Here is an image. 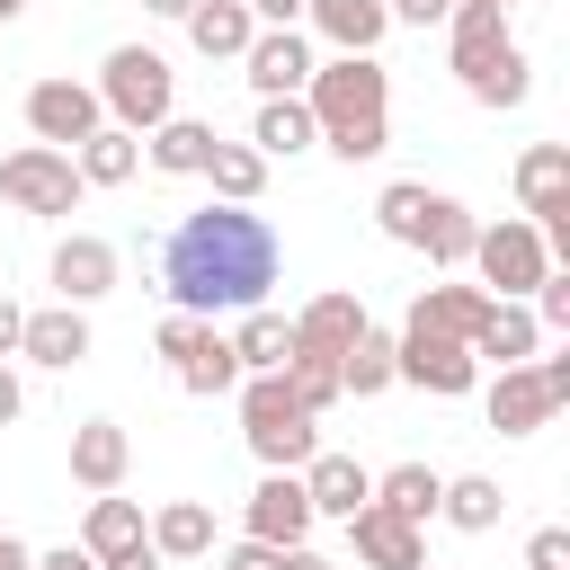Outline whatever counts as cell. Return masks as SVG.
<instances>
[{"label": "cell", "instance_id": "5", "mask_svg": "<svg viewBox=\"0 0 570 570\" xmlns=\"http://www.w3.org/2000/svg\"><path fill=\"white\" fill-rule=\"evenodd\" d=\"M89 89H98L107 125H125V134H151L160 116H178V71H169V53H151V45H116Z\"/></svg>", "mask_w": 570, "mask_h": 570}, {"label": "cell", "instance_id": "50", "mask_svg": "<svg viewBox=\"0 0 570 570\" xmlns=\"http://www.w3.org/2000/svg\"><path fill=\"white\" fill-rule=\"evenodd\" d=\"M481 9H517V0H481Z\"/></svg>", "mask_w": 570, "mask_h": 570}, {"label": "cell", "instance_id": "32", "mask_svg": "<svg viewBox=\"0 0 570 570\" xmlns=\"http://www.w3.org/2000/svg\"><path fill=\"white\" fill-rule=\"evenodd\" d=\"M134 543H142V508H134V499H116V490H98V499H89V517H80V552L116 561V552H134Z\"/></svg>", "mask_w": 570, "mask_h": 570}, {"label": "cell", "instance_id": "33", "mask_svg": "<svg viewBox=\"0 0 570 570\" xmlns=\"http://www.w3.org/2000/svg\"><path fill=\"white\" fill-rule=\"evenodd\" d=\"M472 205H454V196H428V232H419V249H428V267H463L472 258Z\"/></svg>", "mask_w": 570, "mask_h": 570}, {"label": "cell", "instance_id": "1", "mask_svg": "<svg viewBox=\"0 0 570 570\" xmlns=\"http://www.w3.org/2000/svg\"><path fill=\"white\" fill-rule=\"evenodd\" d=\"M285 276V240L258 205H205V214H178L169 240H160V294L169 312L187 321H214V312H249L267 303V285Z\"/></svg>", "mask_w": 570, "mask_h": 570}, {"label": "cell", "instance_id": "15", "mask_svg": "<svg viewBox=\"0 0 570 570\" xmlns=\"http://www.w3.org/2000/svg\"><path fill=\"white\" fill-rule=\"evenodd\" d=\"M240 534H258V543H303V534H312L303 472H267V481L249 490V508H240Z\"/></svg>", "mask_w": 570, "mask_h": 570}, {"label": "cell", "instance_id": "14", "mask_svg": "<svg viewBox=\"0 0 570 570\" xmlns=\"http://www.w3.org/2000/svg\"><path fill=\"white\" fill-rule=\"evenodd\" d=\"M356 330H365V303L347 294V285H330V294H312L303 312H294V356H347L356 347Z\"/></svg>", "mask_w": 570, "mask_h": 570}, {"label": "cell", "instance_id": "16", "mask_svg": "<svg viewBox=\"0 0 570 570\" xmlns=\"http://www.w3.org/2000/svg\"><path fill=\"white\" fill-rule=\"evenodd\" d=\"M347 543H356V561H365V570H419V561H428V534H419L410 517L374 508V499L347 517Z\"/></svg>", "mask_w": 570, "mask_h": 570}, {"label": "cell", "instance_id": "45", "mask_svg": "<svg viewBox=\"0 0 570 570\" xmlns=\"http://www.w3.org/2000/svg\"><path fill=\"white\" fill-rule=\"evenodd\" d=\"M18 321H27V312H18L9 294H0V356H18Z\"/></svg>", "mask_w": 570, "mask_h": 570}, {"label": "cell", "instance_id": "3", "mask_svg": "<svg viewBox=\"0 0 570 570\" xmlns=\"http://www.w3.org/2000/svg\"><path fill=\"white\" fill-rule=\"evenodd\" d=\"M445 62H454L472 107H525V89H534V62L508 36V9H481V0L445 9Z\"/></svg>", "mask_w": 570, "mask_h": 570}, {"label": "cell", "instance_id": "42", "mask_svg": "<svg viewBox=\"0 0 570 570\" xmlns=\"http://www.w3.org/2000/svg\"><path fill=\"white\" fill-rule=\"evenodd\" d=\"M258 27H303V0H249Z\"/></svg>", "mask_w": 570, "mask_h": 570}, {"label": "cell", "instance_id": "47", "mask_svg": "<svg viewBox=\"0 0 570 570\" xmlns=\"http://www.w3.org/2000/svg\"><path fill=\"white\" fill-rule=\"evenodd\" d=\"M27 561H36V552H27L18 534H0V570H27Z\"/></svg>", "mask_w": 570, "mask_h": 570}, {"label": "cell", "instance_id": "34", "mask_svg": "<svg viewBox=\"0 0 570 570\" xmlns=\"http://www.w3.org/2000/svg\"><path fill=\"white\" fill-rule=\"evenodd\" d=\"M338 383H347L356 401L392 392V383H401V374H392V330H374V321H365V330H356V347L338 356Z\"/></svg>", "mask_w": 570, "mask_h": 570}, {"label": "cell", "instance_id": "49", "mask_svg": "<svg viewBox=\"0 0 570 570\" xmlns=\"http://www.w3.org/2000/svg\"><path fill=\"white\" fill-rule=\"evenodd\" d=\"M18 9H27V0H0V27H9V18H18Z\"/></svg>", "mask_w": 570, "mask_h": 570}, {"label": "cell", "instance_id": "23", "mask_svg": "<svg viewBox=\"0 0 570 570\" xmlns=\"http://www.w3.org/2000/svg\"><path fill=\"white\" fill-rule=\"evenodd\" d=\"M178 27H187V45H196L205 62H240V45L258 36V18H249V0H196V9L178 18Z\"/></svg>", "mask_w": 570, "mask_h": 570}, {"label": "cell", "instance_id": "37", "mask_svg": "<svg viewBox=\"0 0 570 570\" xmlns=\"http://www.w3.org/2000/svg\"><path fill=\"white\" fill-rule=\"evenodd\" d=\"M276 374H285V383H294V401H303V410H312V419H321V410H330V401H347V383H338V365H330V356H285V365H276Z\"/></svg>", "mask_w": 570, "mask_h": 570}, {"label": "cell", "instance_id": "25", "mask_svg": "<svg viewBox=\"0 0 570 570\" xmlns=\"http://www.w3.org/2000/svg\"><path fill=\"white\" fill-rule=\"evenodd\" d=\"M303 18L338 45V53H374L383 36H392V18H383V0H303Z\"/></svg>", "mask_w": 570, "mask_h": 570}, {"label": "cell", "instance_id": "4", "mask_svg": "<svg viewBox=\"0 0 570 570\" xmlns=\"http://www.w3.org/2000/svg\"><path fill=\"white\" fill-rule=\"evenodd\" d=\"M232 392H240V436H249V454H258L267 472H303L312 445H321V419L294 401V383H285V374H240Z\"/></svg>", "mask_w": 570, "mask_h": 570}, {"label": "cell", "instance_id": "26", "mask_svg": "<svg viewBox=\"0 0 570 570\" xmlns=\"http://www.w3.org/2000/svg\"><path fill=\"white\" fill-rule=\"evenodd\" d=\"M71 169H80V187H125V178L142 169V134H125V125H98L89 142H71Z\"/></svg>", "mask_w": 570, "mask_h": 570}, {"label": "cell", "instance_id": "24", "mask_svg": "<svg viewBox=\"0 0 570 570\" xmlns=\"http://www.w3.org/2000/svg\"><path fill=\"white\" fill-rule=\"evenodd\" d=\"M223 338H232L240 374H276V365L294 356V321H285V312H267V303H249V312H240V321H232Z\"/></svg>", "mask_w": 570, "mask_h": 570}, {"label": "cell", "instance_id": "48", "mask_svg": "<svg viewBox=\"0 0 570 570\" xmlns=\"http://www.w3.org/2000/svg\"><path fill=\"white\" fill-rule=\"evenodd\" d=\"M142 9H151V18H187L196 0H142Z\"/></svg>", "mask_w": 570, "mask_h": 570}, {"label": "cell", "instance_id": "31", "mask_svg": "<svg viewBox=\"0 0 570 570\" xmlns=\"http://www.w3.org/2000/svg\"><path fill=\"white\" fill-rule=\"evenodd\" d=\"M436 490H445L436 463H392V472H374V508H392V517H410V525L436 517Z\"/></svg>", "mask_w": 570, "mask_h": 570}, {"label": "cell", "instance_id": "41", "mask_svg": "<svg viewBox=\"0 0 570 570\" xmlns=\"http://www.w3.org/2000/svg\"><path fill=\"white\" fill-rule=\"evenodd\" d=\"M27 570H98V552H80V543H53V552H36Z\"/></svg>", "mask_w": 570, "mask_h": 570}, {"label": "cell", "instance_id": "6", "mask_svg": "<svg viewBox=\"0 0 570 570\" xmlns=\"http://www.w3.org/2000/svg\"><path fill=\"white\" fill-rule=\"evenodd\" d=\"M463 267H481V294L525 303V294H534V276L552 267V249H543V232H534L525 214H499V223H481V232H472V258H463Z\"/></svg>", "mask_w": 570, "mask_h": 570}, {"label": "cell", "instance_id": "13", "mask_svg": "<svg viewBox=\"0 0 570 570\" xmlns=\"http://www.w3.org/2000/svg\"><path fill=\"white\" fill-rule=\"evenodd\" d=\"M116 267H125V258H116V240H98V232H62V240H53V294L80 303V312H89L98 294H116Z\"/></svg>", "mask_w": 570, "mask_h": 570}, {"label": "cell", "instance_id": "19", "mask_svg": "<svg viewBox=\"0 0 570 570\" xmlns=\"http://www.w3.org/2000/svg\"><path fill=\"white\" fill-rule=\"evenodd\" d=\"M169 374H178V392L214 401V392H232V383H240V356H232V338H223L214 321H196V330H187V347L169 356Z\"/></svg>", "mask_w": 570, "mask_h": 570}, {"label": "cell", "instance_id": "9", "mask_svg": "<svg viewBox=\"0 0 570 570\" xmlns=\"http://www.w3.org/2000/svg\"><path fill=\"white\" fill-rule=\"evenodd\" d=\"M517 205L543 232V249H570V151L561 142H525L517 151Z\"/></svg>", "mask_w": 570, "mask_h": 570}, {"label": "cell", "instance_id": "2", "mask_svg": "<svg viewBox=\"0 0 570 570\" xmlns=\"http://www.w3.org/2000/svg\"><path fill=\"white\" fill-rule=\"evenodd\" d=\"M303 107H312V134H321L338 160L392 151V71H383L374 53H330V62H312Z\"/></svg>", "mask_w": 570, "mask_h": 570}, {"label": "cell", "instance_id": "39", "mask_svg": "<svg viewBox=\"0 0 570 570\" xmlns=\"http://www.w3.org/2000/svg\"><path fill=\"white\" fill-rule=\"evenodd\" d=\"M525 570H570V525H543L525 543Z\"/></svg>", "mask_w": 570, "mask_h": 570}, {"label": "cell", "instance_id": "51", "mask_svg": "<svg viewBox=\"0 0 570 570\" xmlns=\"http://www.w3.org/2000/svg\"><path fill=\"white\" fill-rule=\"evenodd\" d=\"M419 570H436V561H419Z\"/></svg>", "mask_w": 570, "mask_h": 570}, {"label": "cell", "instance_id": "8", "mask_svg": "<svg viewBox=\"0 0 570 570\" xmlns=\"http://www.w3.org/2000/svg\"><path fill=\"white\" fill-rule=\"evenodd\" d=\"M392 374H401V383H419V392H436V401H454V392H472V383H481V356H472L463 338H445V330L401 321V330H392Z\"/></svg>", "mask_w": 570, "mask_h": 570}, {"label": "cell", "instance_id": "28", "mask_svg": "<svg viewBox=\"0 0 570 570\" xmlns=\"http://www.w3.org/2000/svg\"><path fill=\"white\" fill-rule=\"evenodd\" d=\"M436 517H445L454 534H490V525L508 517V490H499L490 472H454V481L436 490Z\"/></svg>", "mask_w": 570, "mask_h": 570}, {"label": "cell", "instance_id": "27", "mask_svg": "<svg viewBox=\"0 0 570 570\" xmlns=\"http://www.w3.org/2000/svg\"><path fill=\"white\" fill-rule=\"evenodd\" d=\"M534 347H543L534 312H525V303H499V294H490V312H481V330H472V356H490V365H525Z\"/></svg>", "mask_w": 570, "mask_h": 570}, {"label": "cell", "instance_id": "29", "mask_svg": "<svg viewBox=\"0 0 570 570\" xmlns=\"http://www.w3.org/2000/svg\"><path fill=\"white\" fill-rule=\"evenodd\" d=\"M321 134H312V107L303 98H258V125H249V151H267V160H294V151H312Z\"/></svg>", "mask_w": 570, "mask_h": 570}, {"label": "cell", "instance_id": "17", "mask_svg": "<svg viewBox=\"0 0 570 570\" xmlns=\"http://www.w3.org/2000/svg\"><path fill=\"white\" fill-rule=\"evenodd\" d=\"M18 356L71 374V365L89 356V312H80V303H45V312H27V321H18Z\"/></svg>", "mask_w": 570, "mask_h": 570}, {"label": "cell", "instance_id": "35", "mask_svg": "<svg viewBox=\"0 0 570 570\" xmlns=\"http://www.w3.org/2000/svg\"><path fill=\"white\" fill-rule=\"evenodd\" d=\"M205 178H214L223 205H258V187H267V151H249V142H214Z\"/></svg>", "mask_w": 570, "mask_h": 570}, {"label": "cell", "instance_id": "30", "mask_svg": "<svg viewBox=\"0 0 570 570\" xmlns=\"http://www.w3.org/2000/svg\"><path fill=\"white\" fill-rule=\"evenodd\" d=\"M481 312H490V294H481V285H428V294L410 303V321H419V330H445V338H463V347H472Z\"/></svg>", "mask_w": 570, "mask_h": 570}, {"label": "cell", "instance_id": "12", "mask_svg": "<svg viewBox=\"0 0 570 570\" xmlns=\"http://www.w3.org/2000/svg\"><path fill=\"white\" fill-rule=\"evenodd\" d=\"M240 71H249L258 98H303V80H312V45H303V27H258V36L240 45Z\"/></svg>", "mask_w": 570, "mask_h": 570}, {"label": "cell", "instance_id": "21", "mask_svg": "<svg viewBox=\"0 0 570 570\" xmlns=\"http://www.w3.org/2000/svg\"><path fill=\"white\" fill-rule=\"evenodd\" d=\"M214 125H196V116H160L151 134H142V151H151V169L160 178H205V160H214Z\"/></svg>", "mask_w": 570, "mask_h": 570}, {"label": "cell", "instance_id": "46", "mask_svg": "<svg viewBox=\"0 0 570 570\" xmlns=\"http://www.w3.org/2000/svg\"><path fill=\"white\" fill-rule=\"evenodd\" d=\"M285 570H338V561H330V552H312V543H294V552H285Z\"/></svg>", "mask_w": 570, "mask_h": 570}, {"label": "cell", "instance_id": "7", "mask_svg": "<svg viewBox=\"0 0 570 570\" xmlns=\"http://www.w3.org/2000/svg\"><path fill=\"white\" fill-rule=\"evenodd\" d=\"M0 196L18 205V214H36V223H62V214H80V169H71V151H53V142H18L9 160H0Z\"/></svg>", "mask_w": 570, "mask_h": 570}, {"label": "cell", "instance_id": "40", "mask_svg": "<svg viewBox=\"0 0 570 570\" xmlns=\"http://www.w3.org/2000/svg\"><path fill=\"white\" fill-rule=\"evenodd\" d=\"M445 9H454V0H383L392 27H445Z\"/></svg>", "mask_w": 570, "mask_h": 570}, {"label": "cell", "instance_id": "20", "mask_svg": "<svg viewBox=\"0 0 570 570\" xmlns=\"http://www.w3.org/2000/svg\"><path fill=\"white\" fill-rule=\"evenodd\" d=\"M125 463H134V436L116 419H80L71 428V481L80 490H125Z\"/></svg>", "mask_w": 570, "mask_h": 570}, {"label": "cell", "instance_id": "44", "mask_svg": "<svg viewBox=\"0 0 570 570\" xmlns=\"http://www.w3.org/2000/svg\"><path fill=\"white\" fill-rule=\"evenodd\" d=\"M18 410H27V392H18V374H9V356H0V428H9Z\"/></svg>", "mask_w": 570, "mask_h": 570}, {"label": "cell", "instance_id": "43", "mask_svg": "<svg viewBox=\"0 0 570 570\" xmlns=\"http://www.w3.org/2000/svg\"><path fill=\"white\" fill-rule=\"evenodd\" d=\"M98 570H160V552H151V534H142L134 552H116V561H98Z\"/></svg>", "mask_w": 570, "mask_h": 570}, {"label": "cell", "instance_id": "36", "mask_svg": "<svg viewBox=\"0 0 570 570\" xmlns=\"http://www.w3.org/2000/svg\"><path fill=\"white\" fill-rule=\"evenodd\" d=\"M428 178H392L383 196H374V223H383V240H401V249H419V232H428Z\"/></svg>", "mask_w": 570, "mask_h": 570}, {"label": "cell", "instance_id": "22", "mask_svg": "<svg viewBox=\"0 0 570 570\" xmlns=\"http://www.w3.org/2000/svg\"><path fill=\"white\" fill-rule=\"evenodd\" d=\"M142 534H151L160 561H205V552H214V508H205V499H169V508L142 517Z\"/></svg>", "mask_w": 570, "mask_h": 570}, {"label": "cell", "instance_id": "38", "mask_svg": "<svg viewBox=\"0 0 570 570\" xmlns=\"http://www.w3.org/2000/svg\"><path fill=\"white\" fill-rule=\"evenodd\" d=\"M285 552H294V543H258V534H240V543L223 552V570H285Z\"/></svg>", "mask_w": 570, "mask_h": 570}, {"label": "cell", "instance_id": "11", "mask_svg": "<svg viewBox=\"0 0 570 570\" xmlns=\"http://www.w3.org/2000/svg\"><path fill=\"white\" fill-rule=\"evenodd\" d=\"M98 125H107V107H98L89 80H36V89H27V134H36V142L71 151V142H89Z\"/></svg>", "mask_w": 570, "mask_h": 570}, {"label": "cell", "instance_id": "10", "mask_svg": "<svg viewBox=\"0 0 570 570\" xmlns=\"http://www.w3.org/2000/svg\"><path fill=\"white\" fill-rule=\"evenodd\" d=\"M570 392L552 383V365L543 356H525V365H499L490 374V392H481V410H490V428L499 436H534V428H552V410H561Z\"/></svg>", "mask_w": 570, "mask_h": 570}, {"label": "cell", "instance_id": "18", "mask_svg": "<svg viewBox=\"0 0 570 570\" xmlns=\"http://www.w3.org/2000/svg\"><path fill=\"white\" fill-rule=\"evenodd\" d=\"M303 499H312V517H356L365 499H374V472L356 463V454H330V445H312V463H303Z\"/></svg>", "mask_w": 570, "mask_h": 570}]
</instances>
